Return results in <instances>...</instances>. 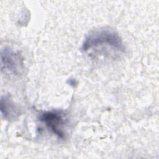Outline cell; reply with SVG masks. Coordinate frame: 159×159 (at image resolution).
I'll return each instance as SVG.
<instances>
[{"label":"cell","instance_id":"obj_1","mask_svg":"<svg viewBox=\"0 0 159 159\" xmlns=\"http://www.w3.org/2000/svg\"><path fill=\"white\" fill-rule=\"evenodd\" d=\"M109 46L118 51H124L121 39L117 34L110 30H99L89 35L83 44V50L88 51L93 48Z\"/></svg>","mask_w":159,"mask_h":159},{"label":"cell","instance_id":"obj_2","mask_svg":"<svg viewBox=\"0 0 159 159\" xmlns=\"http://www.w3.org/2000/svg\"><path fill=\"white\" fill-rule=\"evenodd\" d=\"M1 64L2 70L17 75L23 68V58L20 54L12 49L5 47L1 50Z\"/></svg>","mask_w":159,"mask_h":159},{"label":"cell","instance_id":"obj_3","mask_svg":"<svg viewBox=\"0 0 159 159\" xmlns=\"http://www.w3.org/2000/svg\"><path fill=\"white\" fill-rule=\"evenodd\" d=\"M40 120L59 138L64 139L65 133L63 130L64 119L58 111H47L41 114Z\"/></svg>","mask_w":159,"mask_h":159},{"label":"cell","instance_id":"obj_4","mask_svg":"<svg viewBox=\"0 0 159 159\" xmlns=\"http://www.w3.org/2000/svg\"><path fill=\"white\" fill-rule=\"evenodd\" d=\"M1 112L5 118H16V116L18 115L15 106L6 98H4V99L1 98Z\"/></svg>","mask_w":159,"mask_h":159}]
</instances>
